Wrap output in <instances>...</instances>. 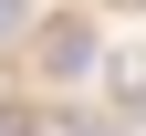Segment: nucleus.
Instances as JSON below:
<instances>
[{
	"label": "nucleus",
	"instance_id": "1",
	"mask_svg": "<svg viewBox=\"0 0 146 136\" xmlns=\"http://www.w3.org/2000/svg\"><path fill=\"white\" fill-rule=\"evenodd\" d=\"M31 52H42L52 84H84V73L104 63V42H94V21H84V11H73V21H42V31H31Z\"/></svg>",
	"mask_w": 146,
	"mask_h": 136
},
{
	"label": "nucleus",
	"instance_id": "2",
	"mask_svg": "<svg viewBox=\"0 0 146 136\" xmlns=\"http://www.w3.org/2000/svg\"><path fill=\"white\" fill-rule=\"evenodd\" d=\"M11 42H31V0H0V52Z\"/></svg>",
	"mask_w": 146,
	"mask_h": 136
},
{
	"label": "nucleus",
	"instance_id": "3",
	"mask_svg": "<svg viewBox=\"0 0 146 136\" xmlns=\"http://www.w3.org/2000/svg\"><path fill=\"white\" fill-rule=\"evenodd\" d=\"M52 136H115V115H63Z\"/></svg>",
	"mask_w": 146,
	"mask_h": 136
},
{
	"label": "nucleus",
	"instance_id": "4",
	"mask_svg": "<svg viewBox=\"0 0 146 136\" xmlns=\"http://www.w3.org/2000/svg\"><path fill=\"white\" fill-rule=\"evenodd\" d=\"M0 136H42V126H31V115H21V105H11V115H0Z\"/></svg>",
	"mask_w": 146,
	"mask_h": 136
}]
</instances>
